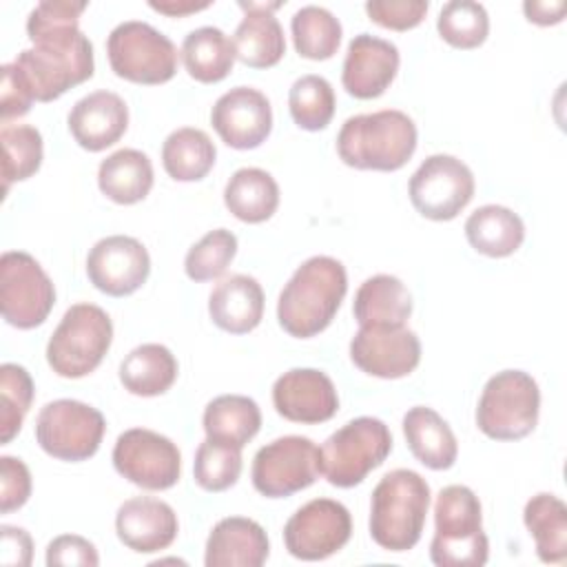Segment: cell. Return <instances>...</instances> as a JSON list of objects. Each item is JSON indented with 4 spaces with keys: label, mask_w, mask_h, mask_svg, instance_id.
<instances>
[{
    "label": "cell",
    "mask_w": 567,
    "mask_h": 567,
    "mask_svg": "<svg viewBox=\"0 0 567 567\" xmlns=\"http://www.w3.org/2000/svg\"><path fill=\"white\" fill-rule=\"evenodd\" d=\"M348 292V275L339 259L317 255L306 259L284 286L277 301L279 326L297 339L323 332Z\"/></svg>",
    "instance_id": "obj_1"
},
{
    "label": "cell",
    "mask_w": 567,
    "mask_h": 567,
    "mask_svg": "<svg viewBox=\"0 0 567 567\" xmlns=\"http://www.w3.org/2000/svg\"><path fill=\"white\" fill-rule=\"evenodd\" d=\"M416 151V124L396 109L352 115L337 135L343 164L359 171H399Z\"/></svg>",
    "instance_id": "obj_2"
},
{
    "label": "cell",
    "mask_w": 567,
    "mask_h": 567,
    "mask_svg": "<svg viewBox=\"0 0 567 567\" xmlns=\"http://www.w3.org/2000/svg\"><path fill=\"white\" fill-rule=\"evenodd\" d=\"M430 485L414 470H392L372 489L370 536L388 551L412 549L423 534Z\"/></svg>",
    "instance_id": "obj_3"
},
{
    "label": "cell",
    "mask_w": 567,
    "mask_h": 567,
    "mask_svg": "<svg viewBox=\"0 0 567 567\" xmlns=\"http://www.w3.org/2000/svg\"><path fill=\"white\" fill-rule=\"evenodd\" d=\"M489 540L483 532L481 501L467 485H447L434 503V538L430 558L436 567H481Z\"/></svg>",
    "instance_id": "obj_4"
},
{
    "label": "cell",
    "mask_w": 567,
    "mask_h": 567,
    "mask_svg": "<svg viewBox=\"0 0 567 567\" xmlns=\"http://www.w3.org/2000/svg\"><path fill=\"white\" fill-rule=\"evenodd\" d=\"M35 102H53L93 75V44L82 33L35 42L13 60Z\"/></svg>",
    "instance_id": "obj_5"
},
{
    "label": "cell",
    "mask_w": 567,
    "mask_h": 567,
    "mask_svg": "<svg viewBox=\"0 0 567 567\" xmlns=\"http://www.w3.org/2000/svg\"><path fill=\"white\" fill-rule=\"evenodd\" d=\"M392 452L390 427L374 416H357L319 447V472L334 487H354Z\"/></svg>",
    "instance_id": "obj_6"
},
{
    "label": "cell",
    "mask_w": 567,
    "mask_h": 567,
    "mask_svg": "<svg viewBox=\"0 0 567 567\" xmlns=\"http://www.w3.org/2000/svg\"><path fill=\"white\" fill-rule=\"evenodd\" d=\"M113 341L111 317L95 303L71 306L47 343V361L58 377L91 374Z\"/></svg>",
    "instance_id": "obj_7"
},
{
    "label": "cell",
    "mask_w": 567,
    "mask_h": 567,
    "mask_svg": "<svg viewBox=\"0 0 567 567\" xmlns=\"http://www.w3.org/2000/svg\"><path fill=\"white\" fill-rule=\"evenodd\" d=\"M540 410V390L532 374L503 370L487 379L478 405L476 425L494 441H518L534 432Z\"/></svg>",
    "instance_id": "obj_8"
},
{
    "label": "cell",
    "mask_w": 567,
    "mask_h": 567,
    "mask_svg": "<svg viewBox=\"0 0 567 567\" xmlns=\"http://www.w3.org/2000/svg\"><path fill=\"white\" fill-rule=\"evenodd\" d=\"M106 53L113 73L135 84H164L177 71L175 44L142 20L117 24L109 33Z\"/></svg>",
    "instance_id": "obj_9"
},
{
    "label": "cell",
    "mask_w": 567,
    "mask_h": 567,
    "mask_svg": "<svg viewBox=\"0 0 567 567\" xmlns=\"http://www.w3.org/2000/svg\"><path fill=\"white\" fill-rule=\"evenodd\" d=\"M106 421L100 410L75 399L47 403L35 419L38 445L58 461L80 463L91 458L104 436Z\"/></svg>",
    "instance_id": "obj_10"
},
{
    "label": "cell",
    "mask_w": 567,
    "mask_h": 567,
    "mask_svg": "<svg viewBox=\"0 0 567 567\" xmlns=\"http://www.w3.org/2000/svg\"><path fill=\"white\" fill-rule=\"evenodd\" d=\"M55 303V288L44 268L22 250H7L0 257V310L9 326L31 330L49 317Z\"/></svg>",
    "instance_id": "obj_11"
},
{
    "label": "cell",
    "mask_w": 567,
    "mask_h": 567,
    "mask_svg": "<svg viewBox=\"0 0 567 567\" xmlns=\"http://www.w3.org/2000/svg\"><path fill=\"white\" fill-rule=\"evenodd\" d=\"M319 450L308 436H279L257 450L250 467L255 489L266 498H286L319 478Z\"/></svg>",
    "instance_id": "obj_12"
},
{
    "label": "cell",
    "mask_w": 567,
    "mask_h": 567,
    "mask_svg": "<svg viewBox=\"0 0 567 567\" xmlns=\"http://www.w3.org/2000/svg\"><path fill=\"white\" fill-rule=\"evenodd\" d=\"M412 206L432 221L454 219L474 197V175L454 155H430L408 184Z\"/></svg>",
    "instance_id": "obj_13"
},
{
    "label": "cell",
    "mask_w": 567,
    "mask_h": 567,
    "mask_svg": "<svg viewBox=\"0 0 567 567\" xmlns=\"http://www.w3.org/2000/svg\"><path fill=\"white\" fill-rule=\"evenodd\" d=\"M113 467L142 489H168L179 481L182 454L177 445L153 430L131 427L113 445Z\"/></svg>",
    "instance_id": "obj_14"
},
{
    "label": "cell",
    "mask_w": 567,
    "mask_h": 567,
    "mask_svg": "<svg viewBox=\"0 0 567 567\" xmlns=\"http://www.w3.org/2000/svg\"><path fill=\"white\" fill-rule=\"evenodd\" d=\"M352 518L343 503L312 498L301 505L284 527V545L299 560H323L350 540Z\"/></svg>",
    "instance_id": "obj_15"
},
{
    "label": "cell",
    "mask_w": 567,
    "mask_h": 567,
    "mask_svg": "<svg viewBox=\"0 0 567 567\" xmlns=\"http://www.w3.org/2000/svg\"><path fill=\"white\" fill-rule=\"evenodd\" d=\"M352 363L379 379H401L421 361V341L405 326H365L350 341Z\"/></svg>",
    "instance_id": "obj_16"
},
{
    "label": "cell",
    "mask_w": 567,
    "mask_h": 567,
    "mask_svg": "<svg viewBox=\"0 0 567 567\" xmlns=\"http://www.w3.org/2000/svg\"><path fill=\"white\" fill-rule=\"evenodd\" d=\"M148 250L128 235H111L95 241L86 257L89 281L109 297L133 295L148 279Z\"/></svg>",
    "instance_id": "obj_17"
},
{
    "label": "cell",
    "mask_w": 567,
    "mask_h": 567,
    "mask_svg": "<svg viewBox=\"0 0 567 567\" xmlns=\"http://www.w3.org/2000/svg\"><path fill=\"white\" fill-rule=\"evenodd\" d=\"M210 124L226 146L248 151L261 146L270 135L272 109L261 91L235 86L213 104Z\"/></svg>",
    "instance_id": "obj_18"
},
{
    "label": "cell",
    "mask_w": 567,
    "mask_h": 567,
    "mask_svg": "<svg viewBox=\"0 0 567 567\" xmlns=\"http://www.w3.org/2000/svg\"><path fill=\"white\" fill-rule=\"evenodd\" d=\"M272 405L277 414L292 423H323L337 414L339 396L326 372L292 368L275 381Z\"/></svg>",
    "instance_id": "obj_19"
},
{
    "label": "cell",
    "mask_w": 567,
    "mask_h": 567,
    "mask_svg": "<svg viewBox=\"0 0 567 567\" xmlns=\"http://www.w3.org/2000/svg\"><path fill=\"white\" fill-rule=\"evenodd\" d=\"M399 71V49L383 38L359 33L350 40L341 84L357 100H372L385 93Z\"/></svg>",
    "instance_id": "obj_20"
},
{
    "label": "cell",
    "mask_w": 567,
    "mask_h": 567,
    "mask_svg": "<svg viewBox=\"0 0 567 567\" xmlns=\"http://www.w3.org/2000/svg\"><path fill=\"white\" fill-rule=\"evenodd\" d=\"M117 538L137 554L166 549L179 532L175 509L153 496H133L115 514Z\"/></svg>",
    "instance_id": "obj_21"
},
{
    "label": "cell",
    "mask_w": 567,
    "mask_h": 567,
    "mask_svg": "<svg viewBox=\"0 0 567 567\" xmlns=\"http://www.w3.org/2000/svg\"><path fill=\"white\" fill-rule=\"evenodd\" d=\"M128 126V106L113 91H93L78 100L69 113V131L73 140L91 151L113 146Z\"/></svg>",
    "instance_id": "obj_22"
},
{
    "label": "cell",
    "mask_w": 567,
    "mask_h": 567,
    "mask_svg": "<svg viewBox=\"0 0 567 567\" xmlns=\"http://www.w3.org/2000/svg\"><path fill=\"white\" fill-rule=\"evenodd\" d=\"M246 11L233 33L235 58L250 69L275 66L286 53L284 29L275 18L281 2H239Z\"/></svg>",
    "instance_id": "obj_23"
},
{
    "label": "cell",
    "mask_w": 567,
    "mask_h": 567,
    "mask_svg": "<svg viewBox=\"0 0 567 567\" xmlns=\"http://www.w3.org/2000/svg\"><path fill=\"white\" fill-rule=\"evenodd\" d=\"M270 554L264 527L244 516L217 520L206 540V567H261Z\"/></svg>",
    "instance_id": "obj_24"
},
{
    "label": "cell",
    "mask_w": 567,
    "mask_h": 567,
    "mask_svg": "<svg viewBox=\"0 0 567 567\" xmlns=\"http://www.w3.org/2000/svg\"><path fill=\"white\" fill-rule=\"evenodd\" d=\"M213 323L230 334L255 330L264 317V290L250 275L224 277L208 297Z\"/></svg>",
    "instance_id": "obj_25"
},
{
    "label": "cell",
    "mask_w": 567,
    "mask_h": 567,
    "mask_svg": "<svg viewBox=\"0 0 567 567\" xmlns=\"http://www.w3.org/2000/svg\"><path fill=\"white\" fill-rule=\"evenodd\" d=\"M403 434L410 452L430 470H450L458 456V443L447 421L427 405H414L403 416Z\"/></svg>",
    "instance_id": "obj_26"
},
{
    "label": "cell",
    "mask_w": 567,
    "mask_h": 567,
    "mask_svg": "<svg viewBox=\"0 0 567 567\" xmlns=\"http://www.w3.org/2000/svg\"><path fill=\"white\" fill-rule=\"evenodd\" d=\"M352 312L359 328L405 326L412 315V297L399 277L374 275L359 286Z\"/></svg>",
    "instance_id": "obj_27"
},
{
    "label": "cell",
    "mask_w": 567,
    "mask_h": 567,
    "mask_svg": "<svg viewBox=\"0 0 567 567\" xmlns=\"http://www.w3.org/2000/svg\"><path fill=\"white\" fill-rule=\"evenodd\" d=\"M97 186L115 204H137L153 188V164L148 155L137 148H120L102 159Z\"/></svg>",
    "instance_id": "obj_28"
},
{
    "label": "cell",
    "mask_w": 567,
    "mask_h": 567,
    "mask_svg": "<svg viewBox=\"0 0 567 567\" xmlns=\"http://www.w3.org/2000/svg\"><path fill=\"white\" fill-rule=\"evenodd\" d=\"M465 237L485 257H509L525 239V224L512 208L485 204L467 217Z\"/></svg>",
    "instance_id": "obj_29"
},
{
    "label": "cell",
    "mask_w": 567,
    "mask_h": 567,
    "mask_svg": "<svg viewBox=\"0 0 567 567\" xmlns=\"http://www.w3.org/2000/svg\"><path fill=\"white\" fill-rule=\"evenodd\" d=\"M224 204L237 219L261 224L270 219L279 206V186L268 171L246 166L235 171L226 182Z\"/></svg>",
    "instance_id": "obj_30"
},
{
    "label": "cell",
    "mask_w": 567,
    "mask_h": 567,
    "mask_svg": "<svg viewBox=\"0 0 567 567\" xmlns=\"http://www.w3.org/2000/svg\"><path fill=\"white\" fill-rule=\"evenodd\" d=\"M177 359L162 343H142L120 363V381L135 396L164 394L177 379Z\"/></svg>",
    "instance_id": "obj_31"
},
{
    "label": "cell",
    "mask_w": 567,
    "mask_h": 567,
    "mask_svg": "<svg viewBox=\"0 0 567 567\" xmlns=\"http://www.w3.org/2000/svg\"><path fill=\"white\" fill-rule=\"evenodd\" d=\"M202 423L206 439L228 443L241 450L248 441L257 436L261 427V412L250 396L221 394L206 405Z\"/></svg>",
    "instance_id": "obj_32"
},
{
    "label": "cell",
    "mask_w": 567,
    "mask_h": 567,
    "mask_svg": "<svg viewBox=\"0 0 567 567\" xmlns=\"http://www.w3.org/2000/svg\"><path fill=\"white\" fill-rule=\"evenodd\" d=\"M523 523L536 543L543 563H565L567 558V505L549 492H540L525 503Z\"/></svg>",
    "instance_id": "obj_33"
},
{
    "label": "cell",
    "mask_w": 567,
    "mask_h": 567,
    "mask_svg": "<svg viewBox=\"0 0 567 567\" xmlns=\"http://www.w3.org/2000/svg\"><path fill=\"white\" fill-rule=\"evenodd\" d=\"M182 62L193 80L204 84L221 82L235 64L233 40L217 27H199L184 38Z\"/></svg>",
    "instance_id": "obj_34"
},
{
    "label": "cell",
    "mask_w": 567,
    "mask_h": 567,
    "mask_svg": "<svg viewBox=\"0 0 567 567\" xmlns=\"http://www.w3.org/2000/svg\"><path fill=\"white\" fill-rule=\"evenodd\" d=\"M217 148L202 128L184 126L173 131L162 144V164L177 182H199L215 166Z\"/></svg>",
    "instance_id": "obj_35"
},
{
    "label": "cell",
    "mask_w": 567,
    "mask_h": 567,
    "mask_svg": "<svg viewBox=\"0 0 567 567\" xmlns=\"http://www.w3.org/2000/svg\"><path fill=\"white\" fill-rule=\"evenodd\" d=\"M290 31L297 53L308 60H328L341 44V22L317 4H306L295 11Z\"/></svg>",
    "instance_id": "obj_36"
},
{
    "label": "cell",
    "mask_w": 567,
    "mask_h": 567,
    "mask_svg": "<svg viewBox=\"0 0 567 567\" xmlns=\"http://www.w3.org/2000/svg\"><path fill=\"white\" fill-rule=\"evenodd\" d=\"M288 109L292 122L303 131H321L334 115L332 84L315 73L301 75L292 82L288 93Z\"/></svg>",
    "instance_id": "obj_37"
},
{
    "label": "cell",
    "mask_w": 567,
    "mask_h": 567,
    "mask_svg": "<svg viewBox=\"0 0 567 567\" xmlns=\"http://www.w3.org/2000/svg\"><path fill=\"white\" fill-rule=\"evenodd\" d=\"M2 142V182L4 193L13 182L29 179L38 173L42 164V135L35 126L16 124L2 126L0 131Z\"/></svg>",
    "instance_id": "obj_38"
},
{
    "label": "cell",
    "mask_w": 567,
    "mask_h": 567,
    "mask_svg": "<svg viewBox=\"0 0 567 567\" xmlns=\"http://www.w3.org/2000/svg\"><path fill=\"white\" fill-rule=\"evenodd\" d=\"M439 35L454 49H476L487 40L489 16L481 2L452 0L436 20Z\"/></svg>",
    "instance_id": "obj_39"
},
{
    "label": "cell",
    "mask_w": 567,
    "mask_h": 567,
    "mask_svg": "<svg viewBox=\"0 0 567 567\" xmlns=\"http://www.w3.org/2000/svg\"><path fill=\"white\" fill-rule=\"evenodd\" d=\"M241 450L228 443L206 439L199 443L193 463L195 483L206 492H224L233 487L241 474Z\"/></svg>",
    "instance_id": "obj_40"
},
{
    "label": "cell",
    "mask_w": 567,
    "mask_h": 567,
    "mask_svg": "<svg viewBox=\"0 0 567 567\" xmlns=\"http://www.w3.org/2000/svg\"><path fill=\"white\" fill-rule=\"evenodd\" d=\"M33 401L31 374L18 363L0 365V443L7 445L22 427Z\"/></svg>",
    "instance_id": "obj_41"
},
{
    "label": "cell",
    "mask_w": 567,
    "mask_h": 567,
    "mask_svg": "<svg viewBox=\"0 0 567 567\" xmlns=\"http://www.w3.org/2000/svg\"><path fill=\"white\" fill-rule=\"evenodd\" d=\"M235 255L237 237L226 228H215L190 246L184 259V270L193 281H213L226 272Z\"/></svg>",
    "instance_id": "obj_42"
},
{
    "label": "cell",
    "mask_w": 567,
    "mask_h": 567,
    "mask_svg": "<svg viewBox=\"0 0 567 567\" xmlns=\"http://www.w3.org/2000/svg\"><path fill=\"white\" fill-rule=\"evenodd\" d=\"M86 9V2L73 0H44L33 7L27 18L29 40L42 42L51 38H62L80 31V13Z\"/></svg>",
    "instance_id": "obj_43"
},
{
    "label": "cell",
    "mask_w": 567,
    "mask_h": 567,
    "mask_svg": "<svg viewBox=\"0 0 567 567\" xmlns=\"http://www.w3.org/2000/svg\"><path fill=\"white\" fill-rule=\"evenodd\" d=\"M430 4L425 0H370L365 2V13L372 22L392 29L408 31L423 22Z\"/></svg>",
    "instance_id": "obj_44"
},
{
    "label": "cell",
    "mask_w": 567,
    "mask_h": 567,
    "mask_svg": "<svg viewBox=\"0 0 567 567\" xmlns=\"http://www.w3.org/2000/svg\"><path fill=\"white\" fill-rule=\"evenodd\" d=\"M31 496V472L16 456L0 458V509L9 514L20 509Z\"/></svg>",
    "instance_id": "obj_45"
},
{
    "label": "cell",
    "mask_w": 567,
    "mask_h": 567,
    "mask_svg": "<svg viewBox=\"0 0 567 567\" xmlns=\"http://www.w3.org/2000/svg\"><path fill=\"white\" fill-rule=\"evenodd\" d=\"M47 565H82V567H95L100 565L97 549L91 540L78 534H62L53 538L47 547Z\"/></svg>",
    "instance_id": "obj_46"
},
{
    "label": "cell",
    "mask_w": 567,
    "mask_h": 567,
    "mask_svg": "<svg viewBox=\"0 0 567 567\" xmlns=\"http://www.w3.org/2000/svg\"><path fill=\"white\" fill-rule=\"evenodd\" d=\"M2 84H0V115L2 122H9L11 117H22L31 111V104L35 102L31 91L27 89L24 80L20 78L16 64H2L0 66Z\"/></svg>",
    "instance_id": "obj_47"
},
{
    "label": "cell",
    "mask_w": 567,
    "mask_h": 567,
    "mask_svg": "<svg viewBox=\"0 0 567 567\" xmlns=\"http://www.w3.org/2000/svg\"><path fill=\"white\" fill-rule=\"evenodd\" d=\"M0 538H2V545H0L2 547V551H0L2 565H18V567L31 565L33 543H31V536L27 534V529L13 527V525H2Z\"/></svg>",
    "instance_id": "obj_48"
},
{
    "label": "cell",
    "mask_w": 567,
    "mask_h": 567,
    "mask_svg": "<svg viewBox=\"0 0 567 567\" xmlns=\"http://www.w3.org/2000/svg\"><path fill=\"white\" fill-rule=\"evenodd\" d=\"M523 11L529 22L549 27V24L563 22L567 2L565 0H527V2H523Z\"/></svg>",
    "instance_id": "obj_49"
},
{
    "label": "cell",
    "mask_w": 567,
    "mask_h": 567,
    "mask_svg": "<svg viewBox=\"0 0 567 567\" xmlns=\"http://www.w3.org/2000/svg\"><path fill=\"white\" fill-rule=\"evenodd\" d=\"M151 9L164 13V16H171V18H182V16H188V13H197V11H204L210 7V2H193V0H151L148 2Z\"/></svg>",
    "instance_id": "obj_50"
}]
</instances>
